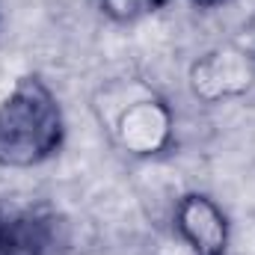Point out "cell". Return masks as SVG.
Wrapping results in <instances>:
<instances>
[{"label": "cell", "instance_id": "cell-1", "mask_svg": "<svg viewBox=\"0 0 255 255\" xmlns=\"http://www.w3.org/2000/svg\"><path fill=\"white\" fill-rule=\"evenodd\" d=\"M65 142V113L39 74H21L0 101V166L33 169Z\"/></svg>", "mask_w": 255, "mask_h": 255}, {"label": "cell", "instance_id": "cell-5", "mask_svg": "<svg viewBox=\"0 0 255 255\" xmlns=\"http://www.w3.org/2000/svg\"><path fill=\"white\" fill-rule=\"evenodd\" d=\"M101 15L110 18L113 24H133L139 18H148L160 12L169 0H95Z\"/></svg>", "mask_w": 255, "mask_h": 255}, {"label": "cell", "instance_id": "cell-8", "mask_svg": "<svg viewBox=\"0 0 255 255\" xmlns=\"http://www.w3.org/2000/svg\"><path fill=\"white\" fill-rule=\"evenodd\" d=\"M247 48L253 51V57H255V18L250 21V39H247Z\"/></svg>", "mask_w": 255, "mask_h": 255}, {"label": "cell", "instance_id": "cell-4", "mask_svg": "<svg viewBox=\"0 0 255 255\" xmlns=\"http://www.w3.org/2000/svg\"><path fill=\"white\" fill-rule=\"evenodd\" d=\"M172 226L181 244L193 255H229L232 247V223L226 211L208 193L190 190L175 202Z\"/></svg>", "mask_w": 255, "mask_h": 255}, {"label": "cell", "instance_id": "cell-7", "mask_svg": "<svg viewBox=\"0 0 255 255\" xmlns=\"http://www.w3.org/2000/svg\"><path fill=\"white\" fill-rule=\"evenodd\" d=\"M193 6H199V9H214V6H223V3H229V0H190Z\"/></svg>", "mask_w": 255, "mask_h": 255}, {"label": "cell", "instance_id": "cell-3", "mask_svg": "<svg viewBox=\"0 0 255 255\" xmlns=\"http://www.w3.org/2000/svg\"><path fill=\"white\" fill-rule=\"evenodd\" d=\"M193 98L202 104H226L244 98L255 86V57L247 45L223 42L196 57L187 71Z\"/></svg>", "mask_w": 255, "mask_h": 255}, {"label": "cell", "instance_id": "cell-6", "mask_svg": "<svg viewBox=\"0 0 255 255\" xmlns=\"http://www.w3.org/2000/svg\"><path fill=\"white\" fill-rule=\"evenodd\" d=\"M0 255H21L15 238V220H9L3 211H0Z\"/></svg>", "mask_w": 255, "mask_h": 255}, {"label": "cell", "instance_id": "cell-2", "mask_svg": "<svg viewBox=\"0 0 255 255\" xmlns=\"http://www.w3.org/2000/svg\"><path fill=\"white\" fill-rule=\"evenodd\" d=\"M101 122L110 128L113 142L136 160L160 157L175 142V113L169 101L139 80L122 86L116 104L101 113Z\"/></svg>", "mask_w": 255, "mask_h": 255}]
</instances>
